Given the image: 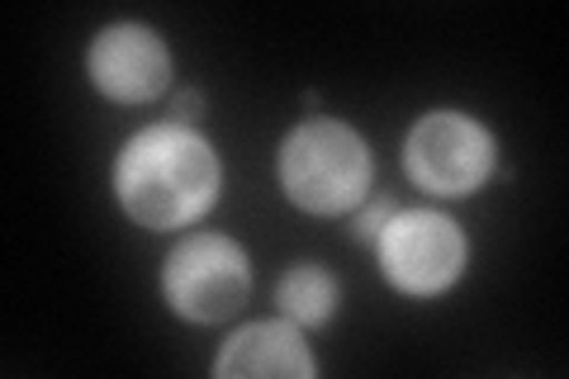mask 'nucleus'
Masks as SVG:
<instances>
[{
  "label": "nucleus",
  "mask_w": 569,
  "mask_h": 379,
  "mask_svg": "<svg viewBox=\"0 0 569 379\" xmlns=\"http://www.w3.org/2000/svg\"><path fill=\"white\" fill-rule=\"evenodd\" d=\"M280 190L305 213L356 209L376 176L370 142L342 119H305L280 142Z\"/></svg>",
  "instance_id": "obj_2"
},
{
  "label": "nucleus",
  "mask_w": 569,
  "mask_h": 379,
  "mask_svg": "<svg viewBox=\"0 0 569 379\" xmlns=\"http://www.w3.org/2000/svg\"><path fill=\"white\" fill-rule=\"evenodd\" d=\"M493 133L475 114L432 110L403 138V171L418 190L432 195H475L493 176Z\"/></svg>",
  "instance_id": "obj_4"
},
{
  "label": "nucleus",
  "mask_w": 569,
  "mask_h": 379,
  "mask_svg": "<svg viewBox=\"0 0 569 379\" xmlns=\"http://www.w3.org/2000/svg\"><path fill=\"white\" fill-rule=\"evenodd\" d=\"M395 213H399L395 200H385V195H380V200H370V205H361V213H356V223H351V238L356 242H376Z\"/></svg>",
  "instance_id": "obj_9"
},
{
  "label": "nucleus",
  "mask_w": 569,
  "mask_h": 379,
  "mask_svg": "<svg viewBox=\"0 0 569 379\" xmlns=\"http://www.w3.org/2000/svg\"><path fill=\"white\" fill-rule=\"evenodd\" d=\"M219 379H313L309 341L299 322H247L242 332L223 341L213 360Z\"/></svg>",
  "instance_id": "obj_7"
},
{
  "label": "nucleus",
  "mask_w": 569,
  "mask_h": 379,
  "mask_svg": "<svg viewBox=\"0 0 569 379\" xmlns=\"http://www.w3.org/2000/svg\"><path fill=\"white\" fill-rule=\"evenodd\" d=\"M86 71L114 104H148L171 86V48L148 24H110L91 39Z\"/></svg>",
  "instance_id": "obj_6"
},
{
  "label": "nucleus",
  "mask_w": 569,
  "mask_h": 379,
  "mask_svg": "<svg viewBox=\"0 0 569 379\" xmlns=\"http://www.w3.org/2000/svg\"><path fill=\"white\" fill-rule=\"evenodd\" d=\"M380 270L395 290L413 299H437L466 270V232L437 209H403L376 238Z\"/></svg>",
  "instance_id": "obj_5"
},
{
  "label": "nucleus",
  "mask_w": 569,
  "mask_h": 379,
  "mask_svg": "<svg viewBox=\"0 0 569 379\" xmlns=\"http://www.w3.org/2000/svg\"><path fill=\"white\" fill-rule=\"evenodd\" d=\"M223 167L219 152L190 129V123H152L123 142L114 161V195L123 213L148 228H186L204 219L219 200Z\"/></svg>",
  "instance_id": "obj_1"
},
{
  "label": "nucleus",
  "mask_w": 569,
  "mask_h": 379,
  "mask_svg": "<svg viewBox=\"0 0 569 379\" xmlns=\"http://www.w3.org/2000/svg\"><path fill=\"white\" fill-rule=\"evenodd\" d=\"M162 295L190 322H223L252 295V261L223 232H194L162 261Z\"/></svg>",
  "instance_id": "obj_3"
},
{
  "label": "nucleus",
  "mask_w": 569,
  "mask_h": 379,
  "mask_svg": "<svg viewBox=\"0 0 569 379\" xmlns=\"http://www.w3.org/2000/svg\"><path fill=\"white\" fill-rule=\"evenodd\" d=\"M200 110H204L200 90H181V96H176V123H194V119H200Z\"/></svg>",
  "instance_id": "obj_10"
},
{
  "label": "nucleus",
  "mask_w": 569,
  "mask_h": 379,
  "mask_svg": "<svg viewBox=\"0 0 569 379\" xmlns=\"http://www.w3.org/2000/svg\"><path fill=\"white\" fill-rule=\"evenodd\" d=\"M276 303H280L284 318L299 322V328H323V322L337 313V303H342V285H337L332 270L299 261L295 270H284V280L276 285Z\"/></svg>",
  "instance_id": "obj_8"
}]
</instances>
